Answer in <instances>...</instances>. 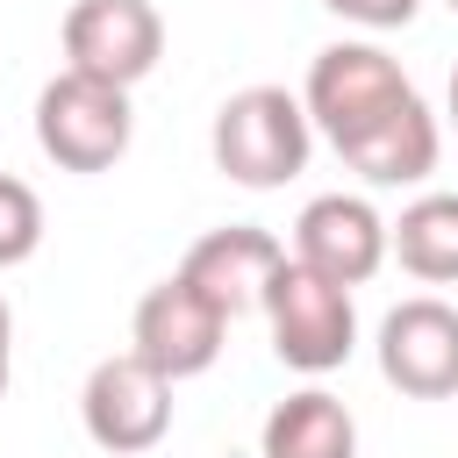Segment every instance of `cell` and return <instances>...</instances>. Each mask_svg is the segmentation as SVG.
I'll list each match as a JSON object with an SVG mask.
<instances>
[{
	"mask_svg": "<svg viewBox=\"0 0 458 458\" xmlns=\"http://www.w3.org/2000/svg\"><path fill=\"white\" fill-rule=\"evenodd\" d=\"M301 107H308V129H322L365 186H415L437 172V114L379 43L315 50Z\"/></svg>",
	"mask_w": 458,
	"mask_h": 458,
	"instance_id": "obj_1",
	"label": "cell"
},
{
	"mask_svg": "<svg viewBox=\"0 0 458 458\" xmlns=\"http://www.w3.org/2000/svg\"><path fill=\"white\" fill-rule=\"evenodd\" d=\"M208 150H215V172L250 186V193L286 186L308 165V107L286 86H243V93L222 100V114L208 129Z\"/></svg>",
	"mask_w": 458,
	"mask_h": 458,
	"instance_id": "obj_2",
	"label": "cell"
},
{
	"mask_svg": "<svg viewBox=\"0 0 458 458\" xmlns=\"http://www.w3.org/2000/svg\"><path fill=\"white\" fill-rule=\"evenodd\" d=\"M265 322H272V351L293 372H336L358 344V308L351 286H329L322 272L279 258L272 286H265Z\"/></svg>",
	"mask_w": 458,
	"mask_h": 458,
	"instance_id": "obj_3",
	"label": "cell"
},
{
	"mask_svg": "<svg viewBox=\"0 0 458 458\" xmlns=\"http://www.w3.org/2000/svg\"><path fill=\"white\" fill-rule=\"evenodd\" d=\"M129 129H136V114H129L122 86L57 72L36 93V143H43V157L57 172H107L129 150Z\"/></svg>",
	"mask_w": 458,
	"mask_h": 458,
	"instance_id": "obj_4",
	"label": "cell"
},
{
	"mask_svg": "<svg viewBox=\"0 0 458 458\" xmlns=\"http://www.w3.org/2000/svg\"><path fill=\"white\" fill-rule=\"evenodd\" d=\"M165 57V21L150 0H72L64 14V72L100 86H136Z\"/></svg>",
	"mask_w": 458,
	"mask_h": 458,
	"instance_id": "obj_5",
	"label": "cell"
},
{
	"mask_svg": "<svg viewBox=\"0 0 458 458\" xmlns=\"http://www.w3.org/2000/svg\"><path fill=\"white\" fill-rule=\"evenodd\" d=\"M79 422L100 451L129 458V451H150L165 429H172V379L150 372L136 351L122 358H100L86 372V394H79Z\"/></svg>",
	"mask_w": 458,
	"mask_h": 458,
	"instance_id": "obj_6",
	"label": "cell"
},
{
	"mask_svg": "<svg viewBox=\"0 0 458 458\" xmlns=\"http://www.w3.org/2000/svg\"><path fill=\"white\" fill-rule=\"evenodd\" d=\"M129 351L150 365V372H165L172 386L179 379H193V372H208L215 358H222V336H229V322L172 272V279H157L143 301H136V322H129Z\"/></svg>",
	"mask_w": 458,
	"mask_h": 458,
	"instance_id": "obj_7",
	"label": "cell"
},
{
	"mask_svg": "<svg viewBox=\"0 0 458 458\" xmlns=\"http://www.w3.org/2000/svg\"><path fill=\"white\" fill-rule=\"evenodd\" d=\"M293 265L322 272L329 286H365L386 265V222L358 193H315L293 222Z\"/></svg>",
	"mask_w": 458,
	"mask_h": 458,
	"instance_id": "obj_8",
	"label": "cell"
},
{
	"mask_svg": "<svg viewBox=\"0 0 458 458\" xmlns=\"http://www.w3.org/2000/svg\"><path fill=\"white\" fill-rule=\"evenodd\" d=\"M379 372L408 401H444L458 394V308L451 301H401L379 322Z\"/></svg>",
	"mask_w": 458,
	"mask_h": 458,
	"instance_id": "obj_9",
	"label": "cell"
},
{
	"mask_svg": "<svg viewBox=\"0 0 458 458\" xmlns=\"http://www.w3.org/2000/svg\"><path fill=\"white\" fill-rule=\"evenodd\" d=\"M279 258H286V243L272 236V229H250V222H229V229H208L193 250H186V265H179V279L222 315V322H236V315H250V308H265V286H272V272H279Z\"/></svg>",
	"mask_w": 458,
	"mask_h": 458,
	"instance_id": "obj_10",
	"label": "cell"
},
{
	"mask_svg": "<svg viewBox=\"0 0 458 458\" xmlns=\"http://www.w3.org/2000/svg\"><path fill=\"white\" fill-rule=\"evenodd\" d=\"M265 458H358V422L336 394L301 386L265 415Z\"/></svg>",
	"mask_w": 458,
	"mask_h": 458,
	"instance_id": "obj_11",
	"label": "cell"
},
{
	"mask_svg": "<svg viewBox=\"0 0 458 458\" xmlns=\"http://www.w3.org/2000/svg\"><path fill=\"white\" fill-rule=\"evenodd\" d=\"M386 250L401 258V272L451 286L458 279V193H422L401 208V222H386Z\"/></svg>",
	"mask_w": 458,
	"mask_h": 458,
	"instance_id": "obj_12",
	"label": "cell"
},
{
	"mask_svg": "<svg viewBox=\"0 0 458 458\" xmlns=\"http://www.w3.org/2000/svg\"><path fill=\"white\" fill-rule=\"evenodd\" d=\"M36 243H43V200L14 172H0V272L7 265H29Z\"/></svg>",
	"mask_w": 458,
	"mask_h": 458,
	"instance_id": "obj_13",
	"label": "cell"
},
{
	"mask_svg": "<svg viewBox=\"0 0 458 458\" xmlns=\"http://www.w3.org/2000/svg\"><path fill=\"white\" fill-rule=\"evenodd\" d=\"M322 7L344 14V21H358V29H408L422 0H322Z\"/></svg>",
	"mask_w": 458,
	"mask_h": 458,
	"instance_id": "obj_14",
	"label": "cell"
},
{
	"mask_svg": "<svg viewBox=\"0 0 458 458\" xmlns=\"http://www.w3.org/2000/svg\"><path fill=\"white\" fill-rule=\"evenodd\" d=\"M7 372H14V315H7V293H0V394H7Z\"/></svg>",
	"mask_w": 458,
	"mask_h": 458,
	"instance_id": "obj_15",
	"label": "cell"
},
{
	"mask_svg": "<svg viewBox=\"0 0 458 458\" xmlns=\"http://www.w3.org/2000/svg\"><path fill=\"white\" fill-rule=\"evenodd\" d=\"M451 122H458V72H451Z\"/></svg>",
	"mask_w": 458,
	"mask_h": 458,
	"instance_id": "obj_16",
	"label": "cell"
},
{
	"mask_svg": "<svg viewBox=\"0 0 458 458\" xmlns=\"http://www.w3.org/2000/svg\"><path fill=\"white\" fill-rule=\"evenodd\" d=\"M451 14H458V0H451Z\"/></svg>",
	"mask_w": 458,
	"mask_h": 458,
	"instance_id": "obj_17",
	"label": "cell"
}]
</instances>
